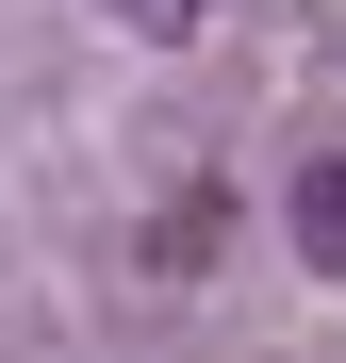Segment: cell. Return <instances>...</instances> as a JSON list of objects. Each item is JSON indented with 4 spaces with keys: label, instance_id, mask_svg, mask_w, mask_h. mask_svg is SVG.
<instances>
[{
    "label": "cell",
    "instance_id": "2",
    "mask_svg": "<svg viewBox=\"0 0 346 363\" xmlns=\"http://www.w3.org/2000/svg\"><path fill=\"white\" fill-rule=\"evenodd\" d=\"M132 17H149V33H182V17H198V0H132Z\"/></svg>",
    "mask_w": 346,
    "mask_h": 363
},
{
    "label": "cell",
    "instance_id": "1",
    "mask_svg": "<svg viewBox=\"0 0 346 363\" xmlns=\"http://www.w3.org/2000/svg\"><path fill=\"white\" fill-rule=\"evenodd\" d=\"M297 264H313V281H346V149L297 182Z\"/></svg>",
    "mask_w": 346,
    "mask_h": 363
}]
</instances>
